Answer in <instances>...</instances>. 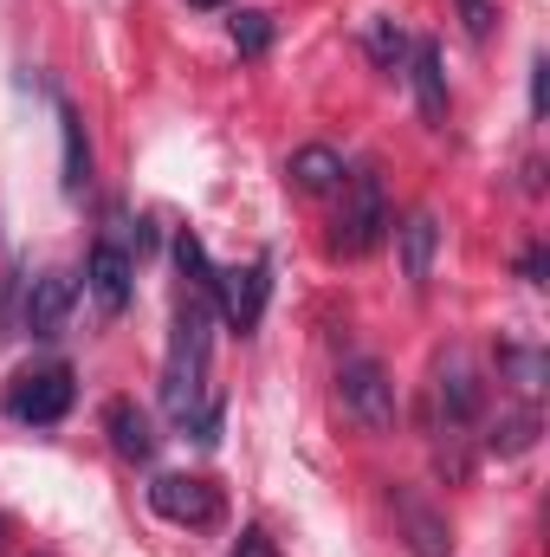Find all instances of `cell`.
I'll return each mask as SVG.
<instances>
[{
	"mask_svg": "<svg viewBox=\"0 0 550 557\" xmlns=\"http://www.w3.org/2000/svg\"><path fill=\"white\" fill-rule=\"evenodd\" d=\"M337 409H343V421H357L363 434H396V416H402L396 383H389V370L376 357H350L337 370Z\"/></svg>",
	"mask_w": 550,
	"mask_h": 557,
	"instance_id": "1",
	"label": "cell"
},
{
	"mask_svg": "<svg viewBox=\"0 0 550 557\" xmlns=\"http://www.w3.org/2000/svg\"><path fill=\"white\" fill-rule=\"evenodd\" d=\"M389 234V195H383V175L376 169H350L343 182V214H337V253L363 260L376 253Z\"/></svg>",
	"mask_w": 550,
	"mask_h": 557,
	"instance_id": "2",
	"label": "cell"
},
{
	"mask_svg": "<svg viewBox=\"0 0 550 557\" xmlns=\"http://www.w3.org/2000/svg\"><path fill=\"white\" fill-rule=\"evenodd\" d=\"M72 396H78L72 370H65V363H39V370L13 376V389H7V416L26 421V428H52V421H65Z\"/></svg>",
	"mask_w": 550,
	"mask_h": 557,
	"instance_id": "3",
	"label": "cell"
},
{
	"mask_svg": "<svg viewBox=\"0 0 550 557\" xmlns=\"http://www.w3.org/2000/svg\"><path fill=\"white\" fill-rule=\"evenodd\" d=\"M266 298H273V267H266V260L234 267V273H214V311H221L240 337H247V331H260Z\"/></svg>",
	"mask_w": 550,
	"mask_h": 557,
	"instance_id": "4",
	"label": "cell"
},
{
	"mask_svg": "<svg viewBox=\"0 0 550 557\" xmlns=\"http://www.w3.org/2000/svg\"><path fill=\"white\" fill-rule=\"evenodd\" d=\"M149 506H155L168 525H214V519H221V493H214V480H201V473H155V480H149Z\"/></svg>",
	"mask_w": 550,
	"mask_h": 557,
	"instance_id": "5",
	"label": "cell"
},
{
	"mask_svg": "<svg viewBox=\"0 0 550 557\" xmlns=\"http://www.w3.org/2000/svg\"><path fill=\"white\" fill-rule=\"evenodd\" d=\"M85 292L98 298V311H104V318H124V311H130L137 267H130V253H124L117 240H98V247L85 253Z\"/></svg>",
	"mask_w": 550,
	"mask_h": 557,
	"instance_id": "6",
	"label": "cell"
},
{
	"mask_svg": "<svg viewBox=\"0 0 550 557\" xmlns=\"http://www.w3.org/2000/svg\"><path fill=\"white\" fill-rule=\"evenodd\" d=\"M72 298H78V278L72 273H39L33 285H26L20 331H26V337H59L65 318H72Z\"/></svg>",
	"mask_w": 550,
	"mask_h": 557,
	"instance_id": "7",
	"label": "cell"
},
{
	"mask_svg": "<svg viewBox=\"0 0 550 557\" xmlns=\"http://www.w3.org/2000/svg\"><path fill=\"white\" fill-rule=\"evenodd\" d=\"M389 506H396V519H402V532H409L414 557H447L453 552V539H447V519L414 493V486H396L389 493Z\"/></svg>",
	"mask_w": 550,
	"mask_h": 557,
	"instance_id": "8",
	"label": "cell"
},
{
	"mask_svg": "<svg viewBox=\"0 0 550 557\" xmlns=\"http://www.w3.org/2000/svg\"><path fill=\"white\" fill-rule=\"evenodd\" d=\"M396 253H402V278H409L414 292H427V278H434V253H440V221H434L427 208H414L409 221L396 227Z\"/></svg>",
	"mask_w": 550,
	"mask_h": 557,
	"instance_id": "9",
	"label": "cell"
},
{
	"mask_svg": "<svg viewBox=\"0 0 550 557\" xmlns=\"http://www.w3.org/2000/svg\"><path fill=\"white\" fill-rule=\"evenodd\" d=\"M434 396H440V416L447 428H466V421L479 416V403H486V389H479V370L453 350V357H440V383H434Z\"/></svg>",
	"mask_w": 550,
	"mask_h": 557,
	"instance_id": "10",
	"label": "cell"
},
{
	"mask_svg": "<svg viewBox=\"0 0 550 557\" xmlns=\"http://www.w3.org/2000/svg\"><path fill=\"white\" fill-rule=\"evenodd\" d=\"M409 85H414V104L427 124H447V72H440V46L434 39H414L409 46Z\"/></svg>",
	"mask_w": 550,
	"mask_h": 557,
	"instance_id": "11",
	"label": "cell"
},
{
	"mask_svg": "<svg viewBox=\"0 0 550 557\" xmlns=\"http://www.w3.org/2000/svg\"><path fill=\"white\" fill-rule=\"evenodd\" d=\"M104 434H111V447L124 454V460H155V421H149V409L142 403H130V396H117L111 409H104Z\"/></svg>",
	"mask_w": 550,
	"mask_h": 557,
	"instance_id": "12",
	"label": "cell"
},
{
	"mask_svg": "<svg viewBox=\"0 0 550 557\" xmlns=\"http://www.w3.org/2000/svg\"><path fill=\"white\" fill-rule=\"evenodd\" d=\"M285 175H291L304 195H324V188H337V182H343V156H337L330 143H304V149H291Z\"/></svg>",
	"mask_w": 550,
	"mask_h": 557,
	"instance_id": "13",
	"label": "cell"
},
{
	"mask_svg": "<svg viewBox=\"0 0 550 557\" xmlns=\"http://www.w3.org/2000/svg\"><path fill=\"white\" fill-rule=\"evenodd\" d=\"M538 403H512V409H499V421H492V434H486V447L492 454H505V460H518V454H532L538 447Z\"/></svg>",
	"mask_w": 550,
	"mask_h": 557,
	"instance_id": "14",
	"label": "cell"
},
{
	"mask_svg": "<svg viewBox=\"0 0 550 557\" xmlns=\"http://www.w3.org/2000/svg\"><path fill=\"white\" fill-rule=\"evenodd\" d=\"M59 137H65V195H85L91 188V143H85V124L72 104H59Z\"/></svg>",
	"mask_w": 550,
	"mask_h": 557,
	"instance_id": "15",
	"label": "cell"
},
{
	"mask_svg": "<svg viewBox=\"0 0 550 557\" xmlns=\"http://www.w3.org/2000/svg\"><path fill=\"white\" fill-rule=\"evenodd\" d=\"M499 370L525 403H538V389H545V350L538 344H499Z\"/></svg>",
	"mask_w": 550,
	"mask_h": 557,
	"instance_id": "16",
	"label": "cell"
},
{
	"mask_svg": "<svg viewBox=\"0 0 550 557\" xmlns=\"http://www.w3.org/2000/svg\"><path fill=\"white\" fill-rule=\"evenodd\" d=\"M363 46H370V59L383 65V72H402V59H409V26L402 20H389V13H376L370 26H363Z\"/></svg>",
	"mask_w": 550,
	"mask_h": 557,
	"instance_id": "17",
	"label": "cell"
},
{
	"mask_svg": "<svg viewBox=\"0 0 550 557\" xmlns=\"http://www.w3.org/2000/svg\"><path fill=\"white\" fill-rule=\"evenodd\" d=\"M175 267L188 278V292H214V267H208V247L195 234H175Z\"/></svg>",
	"mask_w": 550,
	"mask_h": 557,
	"instance_id": "18",
	"label": "cell"
},
{
	"mask_svg": "<svg viewBox=\"0 0 550 557\" xmlns=\"http://www.w3.org/2000/svg\"><path fill=\"white\" fill-rule=\"evenodd\" d=\"M234 46H240L247 59H260V52L273 46V13H260V7H247V13L234 20Z\"/></svg>",
	"mask_w": 550,
	"mask_h": 557,
	"instance_id": "19",
	"label": "cell"
},
{
	"mask_svg": "<svg viewBox=\"0 0 550 557\" xmlns=\"http://www.w3.org/2000/svg\"><path fill=\"white\" fill-rule=\"evenodd\" d=\"M460 20H466L473 39H486L492 33V0H460Z\"/></svg>",
	"mask_w": 550,
	"mask_h": 557,
	"instance_id": "20",
	"label": "cell"
},
{
	"mask_svg": "<svg viewBox=\"0 0 550 557\" xmlns=\"http://www.w3.org/2000/svg\"><path fill=\"white\" fill-rule=\"evenodd\" d=\"M550 104V59H532V117H545Z\"/></svg>",
	"mask_w": 550,
	"mask_h": 557,
	"instance_id": "21",
	"label": "cell"
},
{
	"mask_svg": "<svg viewBox=\"0 0 550 557\" xmlns=\"http://www.w3.org/2000/svg\"><path fill=\"white\" fill-rule=\"evenodd\" d=\"M234 557H278V545L260 532V525H247V532H240V545H234Z\"/></svg>",
	"mask_w": 550,
	"mask_h": 557,
	"instance_id": "22",
	"label": "cell"
},
{
	"mask_svg": "<svg viewBox=\"0 0 550 557\" xmlns=\"http://www.w3.org/2000/svg\"><path fill=\"white\" fill-rule=\"evenodd\" d=\"M545 273H550V253L545 247H532V253L518 260V278H525V285H545Z\"/></svg>",
	"mask_w": 550,
	"mask_h": 557,
	"instance_id": "23",
	"label": "cell"
},
{
	"mask_svg": "<svg viewBox=\"0 0 550 557\" xmlns=\"http://www.w3.org/2000/svg\"><path fill=\"white\" fill-rule=\"evenodd\" d=\"M188 7H208V13H214V7H234V0H188Z\"/></svg>",
	"mask_w": 550,
	"mask_h": 557,
	"instance_id": "24",
	"label": "cell"
},
{
	"mask_svg": "<svg viewBox=\"0 0 550 557\" xmlns=\"http://www.w3.org/2000/svg\"><path fill=\"white\" fill-rule=\"evenodd\" d=\"M0 552H7V512H0Z\"/></svg>",
	"mask_w": 550,
	"mask_h": 557,
	"instance_id": "25",
	"label": "cell"
},
{
	"mask_svg": "<svg viewBox=\"0 0 550 557\" xmlns=\"http://www.w3.org/2000/svg\"><path fill=\"white\" fill-rule=\"evenodd\" d=\"M33 557H52V552H33Z\"/></svg>",
	"mask_w": 550,
	"mask_h": 557,
	"instance_id": "26",
	"label": "cell"
}]
</instances>
